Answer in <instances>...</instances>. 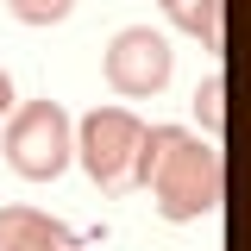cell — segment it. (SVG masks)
Instances as JSON below:
<instances>
[{
	"mask_svg": "<svg viewBox=\"0 0 251 251\" xmlns=\"http://www.w3.org/2000/svg\"><path fill=\"white\" fill-rule=\"evenodd\" d=\"M132 182L151 188L157 214L170 226H188V220L214 214L226 201V157L214 145H201L195 132H182V126H145Z\"/></svg>",
	"mask_w": 251,
	"mask_h": 251,
	"instance_id": "cell-1",
	"label": "cell"
},
{
	"mask_svg": "<svg viewBox=\"0 0 251 251\" xmlns=\"http://www.w3.org/2000/svg\"><path fill=\"white\" fill-rule=\"evenodd\" d=\"M6 163L25 182H57L75 163V126L57 100H25L6 120Z\"/></svg>",
	"mask_w": 251,
	"mask_h": 251,
	"instance_id": "cell-2",
	"label": "cell"
},
{
	"mask_svg": "<svg viewBox=\"0 0 251 251\" xmlns=\"http://www.w3.org/2000/svg\"><path fill=\"white\" fill-rule=\"evenodd\" d=\"M145 145V120L126 113V107H94L88 120L75 126V163L88 170L94 188H132V163Z\"/></svg>",
	"mask_w": 251,
	"mask_h": 251,
	"instance_id": "cell-3",
	"label": "cell"
},
{
	"mask_svg": "<svg viewBox=\"0 0 251 251\" xmlns=\"http://www.w3.org/2000/svg\"><path fill=\"white\" fill-rule=\"evenodd\" d=\"M100 69H107V88H113V94L145 100V94L170 88L176 50H170V38H163V31H151V25H126V31H113V44H107Z\"/></svg>",
	"mask_w": 251,
	"mask_h": 251,
	"instance_id": "cell-4",
	"label": "cell"
},
{
	"mask_svg": "<svg viewBox=\"0 0 251 251\" xmlns=\"http://www.w3.org/2000/svg\"><path fill=\"white\" fill-rule=\"evenodd\" d=\"M0 251H75V232L38 207H0Z\"/></svg>",
	"mask_w": 251,
	"mask_h": 251,
	"instance_id": "cell-5",
	"label": "cell"
},
{
	"mask_svg": "<svg viewBox=\"0 0 251 251\" xmlns=\"http://www.w3.org/2000/svg\"><path fill=\"white\" fill-rule=\"evenodd\" d=\"M170 19H176L182 31H195L201 44H214V50H220V38H226V0H176Z\"/></svg>",
	"mask_w": 251,
	"mask_h": 251,
	"instance_id": "cell-6",
	"label": "cell"
},
{
	"mask_svg": "<svg viewBox=\"0 0 251 251\" xmlns=\"http://www.w3.org/2000/svg\"><path fill=\"white\" fill-rule=\"evenodd\" d=\"M195 113H201V126H207V132H220V126H226V75H220V69L195 88Z\"/></svg>",
	"mask_w": 251,
	"mask_h": 251,
	"instance_id": "cell-7",
	"label": "cell"
},
{
	"mask_svg": "<svg viewBox=\"0 0 251 251\" xmlns=\"http://www.w3.org/2000/svg\"><path fill=\"white\" fill-rule=\"evenodd\" d=\"M6 6H13V19H25V25H63L75 0H6Z\"/></svg>",
	"mask_w": 251,
	"mask_h": 251,
	"instance_id": "cell-8",
	"label": "cell"
},
{
	"mask_svg": "<svg viewBox=\"0 0 251 251\" xmlns=\"http://www.w3.org/2000/svg\"><path fill=\"white\" fill-rule=\"evenodd\" d=\"M0 120H13V75L0 69Z\"/></svg>",
	"mask_w": 251,
	"mask_h": 251,
	"instance_id": "cell-9",
	"label": "cell"
},
{
	"mask_svg": "<svg viewBox=\"0 0 251 251\" xmlns=\"http://www.w3.org/2000/svg\"><path fill=\"white\" fill-rule=\"evenodd\" d=\"M170 6H176V0H163V13H170Z\"/></svg>",
	"mask_w": 251,
	"mask_h": 251,
	"instance_id": "cell-10",
	"label": "cell"
}]
</instances>
